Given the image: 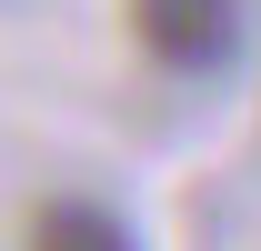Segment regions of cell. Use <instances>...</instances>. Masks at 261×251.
I'll return each mask as SVG.
<instances>
[{"instance_id": "obj_1", "label": "cell", "mask_w": 261, "mask_h": 251, "mask_svg": "<svg viewBox=\"0 0 261 251\" xmlns=\"http://www.w3.org/2000/svg\"><path fill=\"white\" fill-rule=\"evenodd\" d=\"M130 31L161 70H231L241 51V0H130Z\"/></svg>"}, {"instance_id": "obj_2", "label": "cell", "mask_w": 261, "mask_h": 251, "mask_svg": "<svg viewBox=\"0 0 261 251\" xmlns=\"http://www.w3.org/2000/svg\"><path fill=\"white\" fill-rule=\"evenodd\" d=\"M31 251H130V231L100 201H40L31 211Z\"/></svg>"}]
</instances>
